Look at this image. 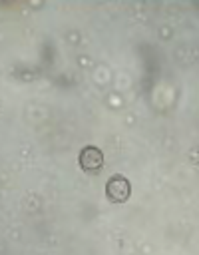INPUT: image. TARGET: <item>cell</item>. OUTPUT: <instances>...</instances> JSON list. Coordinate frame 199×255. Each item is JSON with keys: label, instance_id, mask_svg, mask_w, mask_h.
I'll list each match as a JSON object with an SVG mask.
<instances>
[{"label": "cell", "instance_id": "6da1fadb", "mask_svg": "<svg viewBox=\"0 0 199 255\" xmlns=\"http://www.w3.org/2000/svg\"><path fill=\"white\" fill-rule=\"evenodd\" d=\"M131 193V185H129V179L125 175H111L105 183V195L111 203H123L127 201Z\"/></svg>", "mask_w": 199, "mask_h": 255}, {"label": "cell", "instance_id": "7a4b0ae2", "mask_svg": "<svg viewBox=\"0 0 199 255\" xmlns=\"http://www.w3.org/2000/svg\"><path fill=\"white\" fill-rule=\"evenodd\" d=\"M103 165V153L100 147L96 145H86L82 151H80V167L84 171H90V173H96L100 171Z\"/></svg>", "mask_w": 199, "mask_h": 255}]
</instances>
